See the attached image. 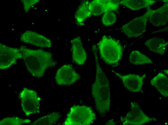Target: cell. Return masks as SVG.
Segmentation results:
<instances>
[{"label": "cell", "instance_id": "1", "mask_svg": "<svg viewBox=\"0 0 168 125\" xmlns=\"http://www.w3.org/2000/svg\"><path fill=\"white\" fill-rule=\"evenodd\" d=\"M20 49L28 71L35 77H42L48 68L55 67L57 64L50 52L31 50L23 46Z\"/></svg>", "mask_w": 168, "mask_h": 125}, {"label": "cell", "instance_id": "2", "mask_svg": "<svg viewBox=\"0 0 168 125\" xmlns=\"http://www.w3.org/2000/svg\"><path fill=\"white\" fill-rule=\"evenodd\" d=\"M100 57L108 64L117 66L123 55L122 47L116 40L103 36L97 44Z\"/></svg>", "mask_w": 168, "mask_h": 125}, {"label": "cell", "instance_id": "3", "mask_svg": "<svg viewBox=\"0 0 168 125\" xmlns=\"http://www.w3.org/2000/svg\"><path fill=\"white\" fill-rule=\"evenodd\" d=\"M96 119V115L88 106L74 105L70 108L64 122L65 125H89Z\"/></svg>", "mask_w": 168, "mask_h": 125}, {"label": "cell", "instance_id": "4", "mask_svg": "<svg viewBox=\"0 0 168 125\" xmlns=\"http://www.w3.org/2000/svg\"><path fill=\"white\" fill-rule=\"evenodd\" d=\"M91 92L96 110L101 117L104 116L108 112L110 108V85L102 86L94 82L91 85Z\"/></svg>", "mask_w": 168, "mask_h": 125}, {"label": "cell", "instance_id": "5", "mask_svg": "<svg viewBox=\"0 0 168 125\" xmlns=\"http://www.w3.org/2000/svg\"><path fill=\"white\" fill-rule=\"evenodd\" d=\"M152 10L150 7L147 8L143 15L132 19L122 26L121 30L128 38L137 37L145 32L147 23Z\"/></svg>", "mask_w": 168, "mask_h": 125}, {"label": "cell", "instance_id": "6", "mask_svg": "<svg viewBox=\"0 0 168 125\" xmlns=\"http://www.w3.org/2000/svg\"><path fill=\"white\" fill-rule=\"evenodd\" d=\"M130 110L120 119L123 125H142L153 121H156L155 117H150L143 111L139 104L131 102Z\"/></svg>", "mask_w": 168, "mask_h": 125}, {"label": "cell", "instance_id": "7", "mask_svg": "<svg viewBox=\"0 0 168 125\" xmlns=\"http://www.w3.org/2000/svg\"><path fill=\"white\" fill-rule=\"evenodd\" d=\"M19 97L22 109L27 116L40 113V98L35 91L25 88L20 92Z\"/></svg>", "mask_w": 168, "mask_h": 125}, {"label": "cell", "instance_id": "8", "mask_svg": "<svg viewBox=\"0 0 168 125\" xmlns=\"http://www.w3.org/2000/svg\"><path fill=\"white\" fill-rule=\"evenodd\" d=\"M0 69H7L16 63L19 59L22 58L19 49L8 47L0 43Z\"/></svg>", "mask_w": 168, "mask_h": 125}, {"label": "cell", "instance_id": "9", "mask_svg": "<svg viewBox=\"0 0 168 125\" xmlns=\"http://www.w3.org/2000/svg\"><path fill=\"white\" fill-rule=\"evenodd\" d=\"M80 75L70 65H64L58 69L55 76L56 83L59 85H70L80 79Z\"/></svg>", "mask_w": 168, "mask_h": 125}, {"label": "cell", "instance_id": "10", "mask_svg": "<svg viewBox=\"0 0 168 125\" xmlns=\"http://www.w3.org/2000/svg\"><path fill=\"white\" fill-rule=\"evenodd\" d=\"M113 72L121 80L125 87L129 91L133 92L142 91L146 74L141 75L131 74L123 75L114 71Z\"/></svg>", "mask_w": 168, "mask_h": 125}, {"label": "cell", "instance_id": "11", "mask_svg": "<svg viewBox=\"0 0 168 125\" xmlns=\"http://www.w3.org/2000/svg\"><path fill=\"white\" fill-rule=\"evenodd\" d=\"M121 0H95L90 2L89 7L91 15L99 16L109 11H118Z\"/></svg>", "mask_w": 168, "mask_h": 125}, {"label": "cell", "instance_id": "12", "mask_svg": "<svg viewBox=\"0 0 168 125\" xmlns=\"http://www.w3.org/2000/svg\"><path fill=\"white\" fill-rule=\"evenodd\" d=\"M71 43L73 61L79 65H83L86 60L87 55L81 37L78 36L72 39Z\"/></svg>", "mask_w": 168, "mask_h": 125}, {"label": "cell", "instance_id": "13", "mask_svg": "<svg viewBox=\"0 0 168 125\" xmlns=\"http://www.w3.org/2000/svg\"><path fill=\"white\" fill-rule=\"evenodd\" d=\"M168 3L167 2L157 9H152L148 20L155 26L165 25L168 21Z\"/></svg>", "mask_w": 168, "mask_h": 125}, {"label": "cell", "instance_id": "14", "mask_svg": "<svg viewBox=\"0 0 168 125\" xmlns=\"http://www.w3.org/2000/svg\"><path fill=\"white\" fill-rule=\"evenodd\" d=\"M20 39L24 43L41 47H50L52 46L51 41L49 39L35 32L24 33L21 36Z\"/></svg>", "mask_w": 168, "mask_h": 125}, {"label": "cell", "instance_id": "15", "mask_svg": "<svg viewBox=\"0 0 168 125\" xmlns=\"http://www.w3.org/2000/svg\"><path fill=\"white\" fill-rule=\"evenodd\" d=\"M168 44L166 40L157 37L149 39L145 43V45L150 50L160 55L164 54Z\"/></svg>", "mask_w": 168, "mask_h": 125}, {"label": "cell", "instance_id": "16", "mask_svg": "<svg viewBox=\"0 0 168 125\" xmlns=\"http://www.w3.org/2000/svg\"><path fill=\"white\" fill-rule=\"evenodd\" d=\"M150 83L162 95L168 97V79L165 74L159 73L151 80Z\"/></svg>", "mask_w": 168, "mask_h": 125}, {"label": "cell", "instance_id": "17", "mask_svg": "<svg viewBox=\"0 0 168 125\" xmlns=\"http://www.w3.org/2000/svg\"><path fill=\"white\" fill-rule=\"evenodd\" d=\"M92 49L94 56L96 67L95 78L94 82L102 86L110 85L109 81L102 70L99 63L95 45H93Z\"/></svg>", "mask_w": 168, "mask_h": 125}, {"label": "cell", "instance_id": "18", "mask_svg": "<svg viewBox=\"0 0 168 125\" xmlns=\"http://www.w3.org/2000/svg\"><path fill=\"white\" fill-rule=\"evenodd\" d=\"M157 1L152 0H124L121 1L120 3L131 10H136L149 7Z\"/></svg>", "mask_w": 168, "mask_h": 125}, {"label": "cell", "instance_id": "19", "mask_svg": "<svg viewBox=\"0 0 168 125\" xmlns=\"http://www.w3.org/2000/svg\"><path fill=\"white\" fill-rule=\"evenodd\" d=\"M88 1H84L79 6L75 14V18L78 24L82 25L87 18L91 15L89 9Z\"/></svg>", "mask_w": 168, "mask_h": 125}, {"label": "cell", "instance_id": "20", "mask_svg": "<svg viewBox=\"0 0 168 125\" xmlns=\"http://www.w3.org/2000/svg\"><path fill=\"white\" fill-rule=\"evenodd\" d=\"M59 112H55L41 117L30 124L32 125H49L53 124L61 117Z\"/></svg>", "mask_w": 168, "mask_h": 125}, {"label": "cell", "instance_id": "21", "mask_svg": "<svg viewBox=\"0 0 168 125\" xmlns=\"http://www.w3.org/2000/svg\"><path fill=\"white\" fill-rule=\"evenodd\" d=\"M129 60L131 63L136 65L153 63L149 57L137 50L133 51L130 53Z\"/></svg>", "mask_w": 168, "mask_h": 125}, {"label": "cell", "instance_id": "22", "mask_svg": "<svg viewBox=\"0 0 168 125\" xmlns=\"http://www.w3.org/2000/svg\"><path fill=\"white\" fill-rule=\"evenodd\" d=\"M31 120L28 119H23L17 117H8L0 121V125H20L30 124Z\"/></svg>", "mask_w": 168, "mask_h": 125}, {"label": "cell", "instance_id": "23", "mask_svg": "<svg viewBox=\"0 0 168 125\" xmlns=\"http://www.w3.org/2000/svg\"><path fill=\"white\" fill-rule=\"evenodd\" d=\"M117 20L115 14L112 11L104 13L102 18V22L106 26H109L114 24Z\"/></svg>", "mask_w": 168, "mask_h": 125}, {"label": "cell", "instance_id": "24", "mask_svg": "<svg viewBox=\"0 0 168 125\" xmlns=\"http://www.w3.org/2000/svg\"><path fill=\"white\" fill-rule=\"evenodd\" d=\"M115 124V123L114 122L113 120L112 119H111L108 121V122H107L106 125H114Z\"/></svg>", "mask_w": 168, "mask_h": 125}, {"label": "cell", "instance_id": "25", "mask_svg": "<svg viewBox=\"0 0 168 125\" xmlns=\"http://www.w3.org/2000/svg\"><path fill=\"white\" fill-rule=\"evenodd\" d=\"M164 72L166 74L168 75V70H164Z\"/></svg>", "mask_w": 168, "mask_h": 125}]
</instances>
